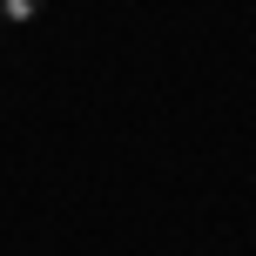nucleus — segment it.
I'll list each match as a JSON object with an SVG mask.
<instances>
[{"label":"nucleus","instance_id":"nucleus-1","mask_svg":"<svg viewBox=\"0 0 256 256\" xmlns=\"http://www.w3.org/2000/svg\"><path fill=\"white\" fill-rule=\"evenodd\" d=\"M48 14V0H0V27H34Z\"/></svg>","mask_w":256,"mask_h":256}]
</instances>
